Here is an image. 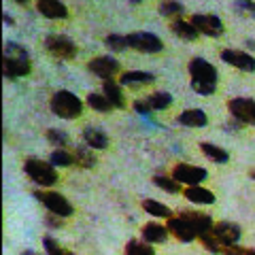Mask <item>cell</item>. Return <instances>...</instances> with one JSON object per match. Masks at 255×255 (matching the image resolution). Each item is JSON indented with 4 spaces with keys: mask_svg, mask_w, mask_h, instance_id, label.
Returning a JSON list of instances; mask_svg holds the SVG:
<instances>
[{
    "mask_svg": "<svg viewBox=\"0 0 255 255\" xmlns=\"http://www.w3.org/2000/svg\"><path fill=\"white\" fill-rule=\"evenodd\" d=\"M249 177L255 181V168H251V170H249Z\"/></svg>",
    "mask_w": 255,
    "mask_h": 255,
    "instance_id": "cell-41",
    "label": "cell"
},
{
    "mask_svg": "<svg viewBox=\"0 0 255 255\" xmlns=\"http://www.w3.org/2000/svg\"><path fill=\"white\" fill-rule=\"evenodd\" d=\"M168 234V228L162 226V223H145L142 226V241L147 243H164Z\"/></svg>",
    "mask_w": 255,
    "mask_h": 255,
    "instance_id": "cell-20",
    "label": "cell"
},
{
    "mask_svg": "<svg viewBox=\"0 0 255 255\" xmlns=\"http://www.w3.org/2000/svg\"><path fill=\"white\" fill-rule=\"evenodd\" d=\"M223 255H255V249H251V247H241V245H230V247H226Z\"/></svg>",
    "mask_w": 255,
    "mask_h": 255,
    "instance_id": "cell-38",
    "label": "cell"
},
{
    "mask_svg": "<svg viewBox=\"0 0 255 255\" xmlns=\"http://www.w3.org/2000/svg\"><path fill=\"white\" fill-rule=\"evenodd\" d=\"M45 49L58 60L77 58V45L73 43V38H68L64 34H49L45 38Z\"/></svg>",
    "mask_w": 255,
    "mask_h": 255,
    "instance_id": "cell-5",
    "label": "cell"
},
{
    "mask_svg": "<svg viewBox=\"0 0 255 255\" xmlns=\"http://www.w3.org/2000/svg\"><path fill=\"white\" fill-rule=\"evenodd\" d=\"M128 43L132 49L140 53H159L164 49L162 38L155 36L153 32H132V34H128Z\"/></svg>",
    "mask_w": 255,
    "mask_h": 255,
    "instance_id": "cell-8",
    "label": "cell"
},
{
    "mask_svg": "<svg viewBox=\"0 0 255 255\" xmlns=\"http://www.w3.org/2000/svg\"><path fill=\"white\" fill-rule=\"evenodd\" d=\"M142 209H145V213L153 215V217H162V219H170L172 217V211L166 204L157 202V200H142Z\"/></svg>",
    "mask_w": 255,
    "mask_h": 255,
    "instance_id": "cell-27",
    "label": "cell"
},
{
    "mask_svg": "<svg viewBox=\"0 0 255 255\" xmlns=\"http://www.w3.org/2000/svg\"><path fill=\"white\" fill-rule=\"evenodd\" d=\"M36 2H38V0H36Z\"/></svg>",
    "mask_w": 255,
    "mask_h": 255,
    "instance_id": "cell-45",
    "label": "cell"
},
{
    "mask_svg": "<svg viewBox=\"0 0 255 255\" xmlns=\"http://www.w3.org/2000/svg\"><path fill=\"white\" fill-rule=\"evenodd\" d=\"M198 241L202 243V247L206 251H211V253H223V245L215 238L213 234V230H206V232H202L200 236H198Z\"/></svg>",
    "mask_w": 255,
    "mask_h": 255,
    "instance_id": "cell-30",
    "label": "cell"
},
{
    "mask_svg": "<svg viewBox=\"0 0 255 255\" xmlns=\"http://www.w3.org/2000/svg\"><path fill=\"white\" fill-rule=\"evenodd\" d=\"M87 70H90L92 75L100 77V79H111L119 73V62L115 58H111V55H100V58H94L90 60L87 64Z\"/></svg>",
    "mask_w": 255,
    "mask_h": 255,
    "instance_id": "cell-12",
    "label": "cell"
},
{
    "mask_svg": "<svg viewBox=\"0 0 255 255\" xmlns=\"http://www.w3.org/2000/svg\"><path fill=\"white\" fill-rule=\"evenodd\" d=\"M209 177V172L200 166H191V164H177L172 168V179L179 183H185V185H200V183Z\"/></svg>",
    "mask_w": 255,
    "mask_h": 255,
    "instance_id": "cell-9",
    "label": "cell"
},
{
    "mask_svg": "<svg viewBox=\"0 0 255 255\" xmlns=\"http://www.w3.org/2000/svg\"><path fill=\"white\" fill-rule=\"evenodd\" d=\"M157 11L164 15V17H179L183 15V4L179 0H162V2L157 4Z\"/></svg>",
    "mask_w": 255,
    "mask_h": 255,
    "instance_id": "cell-29",
    "label": "cell"
},
{
    "mask_svg": "<svg viewBox=\"0 0 255 255\" xmlns=\"http://www.w3.org/2000/svg\"><path fill=\"white\" fill-rule=\"evenodd\" d=\"M73 157H75V164L79 166V168H94L96 164V157L92 153V147L87 145H79V147H73Z\"/></svg>",
    "mask_w": 255,
    "mask_h": 255,
    "instance_id": "cell-24",
    "label": "cell"
},
{
    "mask_svg": "<svg viewBox=\"0 0 255 255\" xmlns=\"http://www.w3.org/2000/svg\"><path fill=\"white\" fill-rule=\"evenodd\" d=\"M105 45L109 47L111 51H124V49L130 47V43H128V36H124V34H109L105 38Z\"/></svg>",
    "mask_w": 255,
    "mask_h": 255,
    "instance_id": "cell-36",
    "label": "cell"
},
{
    "mask_svg": "<svg viewBox=\"0 0 255 255\" xmlns=\"http://www.w3.org/2000/svg\"><path fill=\"white\" fill-rule=\"evenodd\" d=\"M234 11L247 19H255V0H236Z\"/></svg>",
    "mask_w": 255,
    "mask_h": 255,
    "instance_id": "cell-35",
    "label": "cell"
},
{
    "mask_svg": "<svg viewBox=\"0 0 255 255\" xmlns=\"http://www.w3.org/2000/svg\"><path fill=\"white\" fill-rule=\"evenodd\" d=\"M102 90H105V96L111 100V105H113L115 109H124L126 107V98H124L122 87H119V83H115L113 79H107V81L102 83Z\"/></svg>",
    "mask_w": 255,
    "mask_h": 255,
    "instance_id": "cell-23",
    "label": "cell"
},
{
    "mask_svg": "<svg viewBox=\"0 0 255 255\" xmlns=\"http://www.w3.org/2000/svg\"><path fill=\"white\" fill-rule=\"evenodd\" d=\"M21 255H38V253H34V251H23Z\"/></svg>",
    "mask_w": 255,
    "mask_h": 255,
    "instance_id": "cell-42",
    "label": "cell"
},
{
    "mask_svg": "<svg viewBox=\"0 0 255 255\" xmlns=\"http://www.w3.org/2000/svg\"><path fill=\"white\" fill-rule=\"evenodd\" d=\"M34 196H36L38 202H43L47 209H49V213H55V215H60V217H70V215L75 213L73 204H70L62 194H58V191L38 189V191H34Z\"/></svg>",
    "mask_w": 255,
    "mask_h": 255,
    "instance_id": "cell-6",
    "label": "cell"
},
{
    "mask_svg": "<svg viewBox=\"0 0 255 255\" xmlns=\"http://www.w3.org/2000/svg\"><path fill=\"white\" fill-rule=\"evenodd\" d=\"M32 64H30V53L23 49L21 45L6 41L4 45V55H2V75L6 79H17L30 75Z\"/></svg>",
    "mask_w": 255,
    "mask_h": 255,
    "instance_id": "cell-2",
    "label": "cell"
},
{
    "mask_svg": "<svg viewBox=\"0 0 255 255\" xmlns=\"http://www.w3.org/2000/svg\"><path fill=\"white\" fill-rule=\"evenodd\" d=\"M189 75H191V90L200 96H211L217 90L219 73L209 60L204 58H191L189 60Z\"/></svg>",
    "mask_w": 255,
    "mask_h": 255,
    "instance_id": "cell-1",
    "label": "cell"
},
{
    "mask_svg": "<svg viewBox=\"0 0 255 255\" xmlns=\"http://www.w3.org/2000/svg\"><path fill=\"white\" fill-rule=\"evenodd\" d=\"M155 77L151 73H145V70H128L119 77V83L122 85H149L153 83Z\"/></svg>",
    "mask_w": 255,
    "mask_h": 255,
    "instance_id": "cell-22",
    "label": "cell"
},
{
    "mask_svg": "<svg viewBox=\"0 0 255 255\" xmlns=\"http://www.w3.org/2000/svg\"><path fill=\"white\" fill-rule=\"evenodd\" d=\"M179 124L187 128H204L209 124V117L202 109H185L179 113Z\"/></svg>",
    "mask_w": 255,
    "mask_h": 255,
    "instance_id": "cell-18",
    "label": "cell"
},
{
    "mask_svg": "<svg viewBox=\"0 0 255 255\" xmlns=\"http://www.w3.org/2000/svg\"><path fill=\"white\" fill-rule=\"evenodd\" d=\"M15 2H17V4H23V2H26V0H15Z\"/></svg>",
    "mask_w": 255,
    "mask_h": 255,
    "instance_id": "cell-44",
    "label": "cell"
},
{
    "mask_svg": "<svg viewBox=\"0 0 255 255\" xmlns=\"http://www.w3.org/2000/svg\"><path fill=\"white\" fill-rule=\"evenodd\" d=\"M166 228H168V232L181 243H191L194 238H198V232L194 230V226L183 219L181 215H177V217L172 215V217L168 219V223H166Z\"/></svg>",
    "mask_w": 255,
    "mask_h": 255,
    "instance_id": "cell-14",
    "label": "cell"
},
{
    "mask_svg": "<svg viewBox=\"0 0 255 255\" xmlns=\"http://www.w3.org/2000/svg\"><path fill=\"white\" fill-rule=\"evenodd\" d=\"M228 111L236 122L243 126H255V100L253 98H230L228 100Z\"/></svg>",
    "mask_w": 255,
    "mask_h": 255,
    "instance_id": "cell-7",
    "label": "cell"
},
{
    "mask_svg": "<svg viewBox=\"0 0 255 255\" xmlns=\"http://www.w3.org/2000/svg\"><path fill=\"white\" fill-rule=\"evenodd\" d=\"M2 19H4V23H6V26H15V19L11 17L9 13H4V17H2Z\"/></svg>",
    "mask_w": 255,
    "mask_h": 255,
    "instance_id": "cell-40",
    "label": "cell"
},
{
    "mask_svg": "<svg viewBox=\"0 0 255 255\" xmlns=\"http://www.w3.org/2000/svg\"><path fill=\"white\" fill-rule=\"evenodd\" d=\"M83 140H85V145L92 149H107L109 147V134L94 126H87L83 130Z\"/></svg>",
    "mask_w": 255,
    "mask_h": 255,
    "instance_id": "cell-17",
    "label": "cell"
},
{
    "mask_svg": "<svg viewBox=\"0 0 255 255\" xmlns=\"http://www.w3.org/2000/svg\"><path fill=\"white\" fill-rule=\"evenodd\" d=\"M49 162H51L53 166H60V168H66V166L75 164V157H73V153H70V151H66V149H55L53 153L49 155Z\"/></svg>",
    "mask_w": 255,
    "mask_h": 255,
    "instance_id": "cell-32",
    "label": "cell"
},
{
    "mask_svg": "<svg viewBox=\"0 0 255 255\" xmlns=\"http://www.w3.org/2000/svg\"><path fill=\"white\" fill-rule=\"evenodd\" d=\"M170 30L174 36L183 38V41H196L198 36H200V32L196 30V26L191 21H185V19H174L170 23Z\"/></svg>",
    "mask_w": 255,
    "mask_h": 255,
    "instance_id": "cell-19",
    "label": "cell"
},
{
    "mask_svg": "<svg viewBox=\"0 0 255 255\" xmlns=\"http://www.w3.org/2000/svg\"><path fill=\"white\" fill-rule=\"evenodd\" d=\"M43 247H45V251L47 255H75V253H70L68 249H64V247H60L58 243L53 241V238H43Z\"/></svg>",
    "mask_w": 255,
    "mask_h": 255,
    "instance_id": "cell-37",
    "label": "cell"
},
{
    "mask_svg": "<svg viewBox=\"0 0 255 255\" xmlns=\"http://www.w3.org/2000/svg\"><path fill=\"white\" fill-rule=\"evenodd\" d=\"M36 9L47 19H66L68 17L66 4L60 2V0H38Z\"/></svg>",
    "mask_w": 255,
    "mask_h": 255,
    "instance_id": "cell-15",
    "label": "cell"
},
{
    "mask_svg": "<svg viewBox=\"0 0 255 255\" xmlns=\"http://www.w3.org/2000/svg\"><path fill=\"white\" fill-rule=\"evenodd\" d=\"M185 198L189 202H196V204H215V194L209 189H204L202 185H189L185 191Z\"/></svg>",
    "mask_w": 255,
    "mask_h": 255,
    "instance_id": "cell-21",
    "label": "cell"
},
{
    "mask_svg": "<svg viewBox=\"0 0 255 255\" xmlns=\"http://www.w3.org/2000/svg\"><path fill=\"white\" fill-rule=\"evenodd\" d=\"M87 105H90L94 111H98V113H111V111L115 109L105 94H94V92L87 96Z\"/></svg>",
    "mask_w": 255,
    "mask_h": 255,
    "instance_id": "cell-28",
    "label": "cell"
},
{
    "mask_svg": "<svg viewBox=\"0 0 255 255\" xmlns=\"http://www.w3.org/2000/svg\"><path fill=\"white\" fill-rule=\"evenodd\" d=\"M23 170L26 174L41 187H51L58 181V172H55V166L51 162H43L38 157H28L23 162Z\"/></svg>",
    "mask_w": 255,
    "mask_h": 255,
    "instance_id": "cell-4",
    "label": "cell"
},
{
    "mask_svg": "<svg viewBox=\"0 0 255 255\" xmlns=\"http://www.w3.org/2000/svg\"><path fill=\"white\" fill-rule=\"evenodd\" d=\"M126 255H155L153 247H149L147 241H128Z\"/></svg>",
    "mask_w": 255,
    "mask_h": 255,
    "instance_id": "cell-31",
    "label": "cell"
},
{
    "mask_svg": "<svg viewBox=\"0 0 255 255\" xmlns=\"http://www.w3.org/2000/svg\"><path fill=\"white\" fill-rule=\"evenodd\" d=\"M221 60L234 66L243 73H255V58L247 51H238V49H223L221 51Z\"/></svg>",
    "mask_w": 255,
    "mask_h": 255,
    "instance_id": "cell-11",
    "label": "cell"
},
{
    "mask_svg": "<svg viewBox=\"0 0 255 255\" xmlns=\"http://www.w3.org/2000/svg\"><path fill=\"white\" fill-rule=\"evenodd\" d=\"M211 230H213L215 238L223 245V251H226V247L236 245L238 238H241V226L232 223V221H219V223H215Z\"/></svg>",
    "mask_w": 255,
    "mask_h": 255,
    "instance_id": "cell-13",
    "label": "cell"
},
{
    "mask_svg": "<svg viewBox=\"0 0 255 255\" xmlns=\"http://www.w3.org/2000/svg\"><path fill=\"white\" fill-rule=\"evenodd\" d=\"M145 100H147L151 111H162V109H168L172 105V96L168 92H155V94L147 96Z\"/></svg>",
    "mask_w": 255,
    "mask_h": 255,
    "instance_id": "cell-26",
    "label": "cell"
},
{
    "mask_svg": "<svg viewBox=\"0 0 255 255\" xmlns=\"http://www.w3.org/2000/svg\"><path fill=\"white\" fill-rule=\"evenodd\" d=\"M130 2H132V4H140V2H142V0H130Z\"/></svg>",
    "mask_w": 255,
    "mask_h": 255,
    "instance_id": "cell-43",
    "label": "cell"
},
{
    "mask_svg": "<svg viewBox=\"0 0 255 255\" xmlns=\"http://www.w3.org/2000/svg\"><path fill=\"white\" fill-rule=\"evenodd\" d=\"M51 111L62 119H77L83 113V102L68 90H58L51 96Z\"/></svg>",
    "mask_w": 255,
    "mask_h": 255,
    "instance_id": "cell-3",
    "label": "cell"
},
{
    "mask_svg": "<svg viewBox=\"0 0 255 255\" xmlns=\"http://www.w3.org/2000/svg\"><path fill=\"white\" fill-rule=\"evenodd\" d=\"M191 23L196 26V30L204 36H211V38H217L223 34V21L217 17V15H211V13H198L191 17Z\"/></svg>",
    "mask_w": 255,
    "mask_h": 255,
    "instance_id": "cell-10",
    "label": "cell"
},
{
    "mask_svg": "<svg viewBox=\"0 0 255 255\" xmlns=\"http://www.w3.org/2000/svg\"><path fill=\"white\" fill-rule=\"evenodd\" d=\"M134 111L136 113H140V115H147V113H151V109H149V105H147V100L145 98H138V100H134Z\"/></svg>",
    "mask_w": 255,
    "mask_h": 255,
    "instance_id": "cell-39",
    "label": "cell"
},
{
    "mask_svg": "<svg viewBox=\"0 0 255 255\" xmlns=\"http://www.w3.org/2000/svg\"><path fill=\"white\" fill-rule=\"evenodd\" d=\"M153 183H155L159 189L168 191V194H177V191L181 189V183H179V181H174L172 177H162V174H155Z\"/></svg>",
    "mask_w": 255,
    "mask_h": 255,
    "instance_id": "cell-34",
    "label": "cell"
},
{
    "mask_svg": "<svg viewBox=\"0 0 255 255\" xmlns=\"http://www.w3.org/2000/svg\"><path fill=\"white\" fill-rule=\"evenodd\" d=\"M183 219L185 221H189L191 226H194V230L198 232V236H200L202 232H206V230H211L215 223H213V219L209 217L206 213H198V211H181L179 213Z\"/></svg>",
    "mask_w": 255,
    "mask_h": 255,
    "instance_id": "cell-16",
    "label": "cell"
},
{
    "mask_svg": "<svg viewBox=\"0 0 255 255\" xmlns=\"http://www.w3.org/2000/svg\"><path fill=\"white\" fill-rule=\"evenodd\" d=\"M200 151H202V153L209 157V159H213L215 164H226L228 159H230L228 151L221 149V147H217V145H213V142H200Z\"/></svg>",
    "mask_w": 255,
    "mask_h": 255,
    "instance_id": "cell-25",
    "label": "cell"
},
{
    "mask_svg": "<svg viewBox=\"0 0 255 255\" xmlns=\"http://www.w3.org/2000/svg\"><path fill=\"white\" fill-rule=\"evenodd\" d=\"M45 136H47V140H49V145H55L58 149H66V145H68V136H66V132L58 130V128H49Z\"/></svg>",
    "mask_w": 255,
    "mask_h": 255,
    "instance_id": "cell-33",
    "label": "cell"
}]
</instances>
